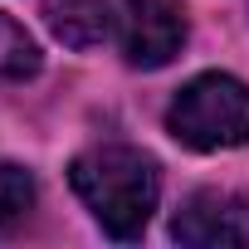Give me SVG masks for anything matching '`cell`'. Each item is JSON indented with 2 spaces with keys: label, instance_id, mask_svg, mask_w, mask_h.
<instances>
[{
  "label": "cell",
  "instance_id": "3957f363",
  "mask_svg": "<svg viewBox=\"0 0 249 249\" xmlns=\"http://www.w3.org/2000/svg\"><path fill=\"white\" fill-rule=\"evenodd\" d=\"M107 5H112V39L132 69L171 64L191 35L181 0H107Z\"/></svg>",
  "mask_w": 249,
  "mask_h": 249
},
{
  "label": "cell",
  "instance_id": "8992f818",
  "mask_svg": "<svg viewBox=\"0 0 249 249\" xmlns=\"http://www.w3.org/2000/svg\"><path fill=\"white\" fill-rule=\"evenodd\" d=\"M39 64H44V54L30 39V30L10 15H0V78H35Z\"/></svg>",
  "mask_w": 249,
  "mask_h": 249
},
{
  "label": "cell",
  "instance_id": "7a4b0ae2",
  "mask_svg": "<svg viewBox=\"0 0 249 249\" xmlns=\"http://www.w3.org/2000/svg\"><path fill=\"white\" fill-rule=\"evenodd\" d=\"M166 132L191 152H230L249 142V88L234 73H196L166 107Z\"/></svg>",
  "mask_w": 249,
  "mask_h": 249
},
{
  "label": "cell",
  "instance_id": "52a82bcc",
  "mask_svg": "<svg viewBox=\"0 0 249 249\" xmlns=\"http://www.w3.org/2000/svg\"><path fill=\"white\" fill-rule=\"evenodd\" d=\"M35 205V176L15 161H0V234L10 225H20Z\"/></svg>",
  "mask_w": 249,
  "mask_h": 249
},
{
  "label": "cell",
  "instance_id": "5b68a950",
  "mask_svg": "<svg viewBox=\"0 0 249 249\" xmlns=\"http://www.w3.org/2000/svg\"><path fill=\"white\" fill-rule=\"evenodd\" d=\"M44 20L54 39L69 49H98L112 35V5L107 0H44Z\"/></svg>",
  "mask_w": 249,
  "mask_h": 249
},
{
  "label": "cell",
  "instance_id": "277c9868",
  "mask_svg": "<svg viewBox=\"0 0 249 249\" xmlns=\"http://www.w3.org/2000/svg\"><path fill=\"white\" fill-rule=\"evenodd\" d=\"M171 234L181 244L196 249H230V244H249V200L230 196V191H196L186 196V205L171 220Z\"/></svg>",
  "mask_w": 249,
  "mask_h": 249
},
{
  "label": "cell",
  "instance_id": "6da1fadb",
  "mask_svg": "<svg viewBox=\"0 0 249 249\" xmlns=\"http://www.w3.org/2000/svg\"><path fill=\"white\" fill-rule=\"evenodd\" d=\"M73 196L88 205V215L103 225L112 239H137L157 210L161 196V171L147 152L137 147H93L73 157L69 166Z\"/></svg>",
  "mask_w": 249,
  "mask_h": 249
}]
</instances>
